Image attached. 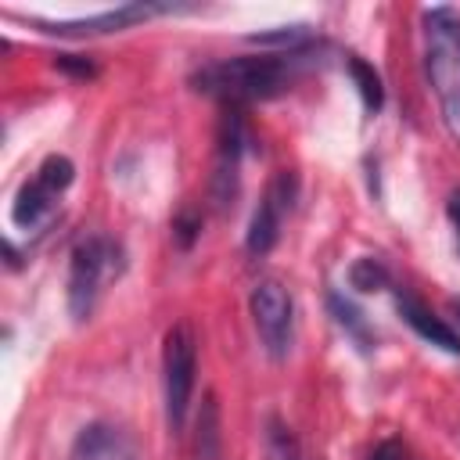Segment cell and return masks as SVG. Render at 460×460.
Listing matches in <instances>:
<instances>
[{"label": "cell", "mask_w": 460, "mask_h": 460, "mask_svg": "<svg viewBox=\"0 0 460 460\" xmlns=\"http://www.w3.org/2000/svg\"><path fill=\"white\" fill-rule=\"evenodd\" d=\"M302 50L295 54H277V58H226L201 65L190 83L198 93L219 97L226 104H248V101H266L288 90L291 68L298 65Z\"/></svg>", "instance_id": "cell-1"}, {"label": "cell", "mask_w": 460, "mask_h": 460, "mask_svg": "<svg viewBox=\"0 0 460 460\" xmlns=\"http://www.w3.org/2000/svg\"><path fill=\"white\" fill-rule=\"evenodd\" d=\"M424 75L442 126L460 144V14L453 7L424 11Z\"/></svg>", "instance_id": "cell-2"}, {"label": "cell", "mask_w": 460, "mask_h": 460, "mask_svg": "<svg viewBox=\"0 0 460 460\" xmlns=\"http://www.w3.org/2000/svg\"><path fill=\"white\" fill-rule=\"evenodd\" d=\"M122 248L111 237H86L72 248V270H68V313L75 323H83L101 295V284L122 273Z\"/></svg>", "instance_id": "cell-3"}, {"label": "cell", "mask_w": 460, "mask_h": 460, "mask_svg": "<svg viewBox=\"0 0 460 460\" xmlns=\"http://www.w3.org/2000/svg\"><path fill=\"white\" fill-rule=\"evenodd\" d=\"M162 374H165V420L176 435L187 420V406L194 395V374H198V345L187 323H172L165 331Z\"/></svg>", "instance_id": "cell-4"}, {"label": "cell", "mask_w": 460, "mask_h": 460, "mask_svg": "<svg viewBox=\"0 0 460 460\" xmlns=\"http://www.w3.org/2000/svg\"><path fill=\"white\" fill-rule=\"evenodd\" d=\"M252 323H255V334L262 341V349L273 356V359H284L288 349H291V327H295V305H291V291L277 280V277H266L252 288Z\"/></svg>", "instance_id": "cell-5"}, {"label": "cell", "mask_w": 460, "mask_h": 460, "mask_svg": "<svg viewBox=\"0 0 460 460\" xmlns=\"http://www.w3.org/2000/svg\"><path fill=\"white\" fill-rule=\"evenodd\" d=\"M295 194H298L295 172H291V169H280V172L273 176V183L266 187L259 208L252 212V223H248V252H252V255L273 252V244H277V237H280L284 212H291Z\"/></svg>", "instance_id": "cell-6"}, {"label": "cell", "mask_w": 460, "mask_h": 460, "mask_svg": "<svg viewBox=\"0 0 460 460\" xmlns=\"http://www.w3.org/2000/svg\"><path fill=\"white\" fill-rule=\"evenodd\" d=\"M241 151H244V122L230 108L219 119V151H216V169H212V205L219 212L234 208L237 190H241Z\"/></svg>", "instance_id": "cell-7"}, {"label": "cell", "mask_w": 460, "mask_h": 460, "mask_svg": "<svg viewBox=\"0 0 460 460\" xmlns=\"http://www.w3.org/2000/svg\"><path fill=\"white\" fill-rule=\"evenodd\" d=\"M169 11H180L176 4H122L115 11H101V14H90V18H79V22H43L47 29L43 32H58V36H97V32H119V29H129L151 14H169Z\"/></svg>", "instance_id": "cell-8"}, {"label": "cell", "mask_w": 460, "mask_h": 460, "mask_svg": "<svg viewBox=\"0 0 460 460\" xmlns=\"http://www.w3.org/2000/svg\"><path fill=\"white\" fill-rule=\"evenodd\" d=\"M72 460H133V442L122 428L93 420L75 435Z\"/></svg>", "instance_id": "cell-9"}, {"label": "cell", "mask_w": 460, "mask_h": 460, "mask_svg": "<svg viewBox=\"0 0 460 460\" xmlns=\"http://www.w3.org/2000/svg\"><path fill=\"white\" fill-rule=\"evenodd\" d=\"M395 309H399V316H402L424 341L438 345V349L449 352V356H460V334H456L442 316H435L420 298H413V295H399V298H395Z\"/></svg>", "instance_id": "cell-10"}, {"label": "cell", "mask_w": 460, "mask_h": 460, "mask_svg": "<svg viewBox=\"0 0 460 460\" xmlns=\"http://www.w3.org/2000/svg\"><path fill=\"white\" fill-rule=\"evenodd\" d=\"M54 198H58V194H50L40 180L25 183V187L18 190V198H14V208H11L14 226H36V223H43V216H50Z\"/></svg>", "instance_id": "cell-11"}, {"label": "cell", "mask_w": 460, "mask_h": 460, "mask_svg": "<svg viewBox=\"0 0 460 460\" xmlns=\"http://www.w3.org/2000/svg\"><path fill=\"white\" fill-rule=\"evenodd\" d=\"M223 453V431H219V402L208 392L201 399V413H198V460H219Z\"/></svg>", "instance_id": "cell-12"}, {"label": "cell", "mask_w": 460, "mask_h": 460, "mask_svg": "<svg viewBox=\"0 0 460 460\" xmlns=\"http://www.w3.org/2000/svg\"><path fill=\"white\" fill-rule=\"evenodd\" d=\"M309 40H313L309 25H277V29H270V32H252V36H248V43L266 47V50H280V54H295V50H302Z\"/></svg>", "instance_id": "cell-13"}, {"label": "cell", "mask_w": 460, "mask_h": 460, "mask_svg": "<svg viewBox=\"0 0 460 460\" xmlns=\"http://www.w3.org/2000/svg\"><path fill=\"white\" fill-rule=\"evenodd\" d=\"M327 305H331V313H334V320H338V327H345L352 338H356V345L363 349V352H370V345H374V338H370V327H367V320H363V313L349 302V298H341L338 291H331L327 295Z\"/></svg>", "instance_id": "cell-14"}, {"label": "cell", "mask_w": 460, "mask_h": 460, "mask_svg": "<svg viewBox=\"0 0 460 460\" xmlns=\"http://www.w3.org/2000/svg\"><path fill=\"white\" fill-rule=\"evenodd\" d=\"M266 460H302L295 431L277 417L266 420Z\"/></svg>", "instance_id": "cell-15"}, {"label": "cell", "mask_w": 460, "mask_h": 460, "mask_svg": "<svg viewBox=\"0 0 460 460\" xmlns=\"http://www.w3.org/2000/svg\"><path fill=\"white\" fill-rule=\"evenodd\" d=\"M349 72H352V79H356V86H359V93H363V104H367V111H377L381 104H385V86H381V75L363 61V58H349Z\"/></svg>", "instance_id": "cell-16"}, {"label": "cell", "mask_w": 460, "mask_h": 460, "mask_svg": "<svg viewBox=\"0 0 460 460\" xmlns=\"http://www.w3.org/2000/svg\"><path fill=\"white\" fill-rule=\"evenodd\" d=\"M36 180H40L50 194H61V190L75 180V165H72L65 155H50V158H43V165H40Z\"/></svg>", "instance_id": "cell-17"}, {"label": "cell", "mask_w": 460, "mask_h": 460, "mask_svg": "<svg viewBox=\"0 0 460 460\" xmlns=\"http://www.w3.org/2000/svg\"><path fill=\"white\" fill-rule=\"evenodd\" d=\"M349 284L356 291H381L388 284V270L377 259H356L349 266Z\"/></svg>", "instance_id": "cell-18"}, {"label": "cell", "mask_w": 460, "mask_h": 460, "mask_svg": "<svg viewBox=\"0 0 460 460\" xmlns=\"http://www.w3.org/2000/svg\"><path fill=\"white\" fill-rule=\"evenodd\" d=\"M54 65H58L61 72L75 75V79H93V75H97V65L86 61V58H79V54H61V58H54Z\"/></svg>", "instance_id": "cell-19"}, {"label": "cell", "mask_w": 460, "mask_h": 460, "mask_svg": "<svg viewBox=\"0 0 460 460\" xmlns=\"http://www.w3.org/2000/svg\"><path fill=\"white\" fill-rule=\"evenodd\" d=\"M172 230H176L180 248H190V244H194V237H198V230H201V219H198V216H190V212H183V216L172 223Z\"/></svg>", "instance_id": "cell-20"}, {"label": "cell", "mask_w": 460, "mask_h": 460, "mask_svg": "<svg viewBox=\"0 0 460 460\" xmlns=\"http://www.w3.org/2000/svg\"><path fill=\"white\" fill-rule=\"evenodd\" d=\"M370 460H406V449H402L399 442H381V446L370 453Z\"/></svg>", "instance_id": "cell-21"}, {"label": "cell", "mask_w": 460, "mask_h": 460, "mask_svg": "<svg viewBox=\"0 0 460 460\" xmlns=\"http://www.w3.org/2000/svg\"><path fill=\"white\" fill-rule=\"evenodd\" d=\"M446 208H449V219H453V226H456V237H460V190L449 194V205H446Z\"/></svg>", "instance_id": "cell-22"}, {"label": "cell", "mask_w": 460, "mask_h": 460, "mask_svg": "<svg viewBox=\"0 0 460 460\" xmlns=\"http://www.w3.org/2000/svg\"><path fill=\"white\" fill-rule=\"evenodd\" d=\"M453 309H456V320H460V302H456V305H453Z\"/></svg>", "instance_id": "cell-23"}]
</instances>
